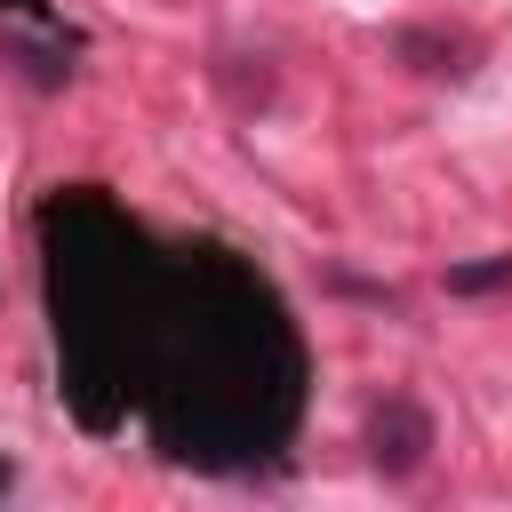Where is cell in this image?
I'll return each instance as SVG.
<instances>
[{
    "label": "cell",
    "mask_w": 512,
    "mask_h": 512,
    "mask_svg": "<svg viewBox=\"0 0 512 512\" xmlns=\"http://www.w3.org/2000/svg\"><path fill=\"white\" fill-rule=\"evenodd\" d=\"M424 456H432V416L408 392L376 400V416H368V464L384 480H408V472H424Z\"/></svg>",
    "instance_id": "6da1fadb"
},
{
    "label": "cell",
    "mask_w": 512,
    "mask_h": 512,
    "mask_svg": "<svg viewBox=\"0 0 512 512\" xmlns=\"http://www.w3.org/2000/svg\"><path fill=\"white\" fill-rule=\"evenodd\" d=\"M392 48L416 56V72H464V64H456V40H440V32H400Z\"/></svg>",
    "instance_id": "7a4b0ae2"
},
{
    "label": "cell",
    "mask_w": 512,
    "mask_h": 512,
    "mask_svg": "<svg viewBox=\"0 0 512 512\" xmlns=\"http://www.w3.org/2000/svg\"><path fill=\"white\" fill-rule=\"evenodd\" d=\"M488 288H512V256H488V264H456L448 272V296H488Z\"/></svg>",
    "instance_id": "3957f363"
},
{
    "label": "cell",
    "mask_w": 512,
    "mask_h": 512,
    "mask_svg": "<svg viewBox=\"0 0 512 512\" xmlns=\"http://www.w3.org/2000/svg\"><path fill=\"white\" fill-rule=\"evenodd\" d=\"M0 8H40V0H0Z\"/></svg>",
    "instance_id": "277c9868"
}]
</instances>
